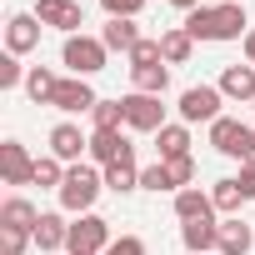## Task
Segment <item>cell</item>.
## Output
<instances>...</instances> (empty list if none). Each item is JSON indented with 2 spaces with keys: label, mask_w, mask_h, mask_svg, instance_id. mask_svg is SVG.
Wrapping results in <instances>:
<instances>
[{
  "label": "cell",
  "mask_w": 255,
  "mask_h": 255,
  "mask_svg": "<svg viewBox=\"0 0 255 255\" xmlns=\"http://www.w3.org/2000/svg\"><path fill=\"white\" fill-rule=\"evenodd\" d=\"M245 25H250L245 5H235V0H225V5H200V10L185 15V35L190 40H240V35H250Z\"/></svg>",
  "instance_id": "cell-1"
},
{
  "label": "cell",
  "mask_w": 255,
  "mask_h": 255,
  "mask_svg": "<svg viewBox=\"0 0 255 255\" xmlns=\"http://www.w3.org/2000/svg\"><path fill=\"white\" fill-rule=\"evenodd\" d=\"M100 190H105V175H95L90 165H70V170H65V185H60V210L90 215V205H95Z\"/></svg>",
  "instance_id": "cell-2"
},
{
  "label": "cell",
  "mask_w": 255,
  "mask_h": 255,
  "mask_svg": "<svg viewBox=\"0 0 255 255\" xmlns=\"http://www.w3.org/2000/svg\"><path fill=\"white\" fill-rule=\"evenodd\" d=\"M210 145L220 150V155H230V160H255V130L245 120H230V115H220L215 125H210Z\"/></svg>",
  "instance_id": "cell-3"
},
{
  "label": "cell",
  "mask_w": 255,
  "mask_h": 255,
  "mask_svg": "<svg viewBox=\"0 0 255 255\" xmlns=\"http://www.w3.org/2000/svg\"><path fill=\"white\" fill-rule=\"evenodd\" d=\"M105 40H90V35H65V50H60V60L70 65V75H80V80H90L95 70H105Z\"/></svg>",
  "instance_id": "cell-4"
},
{
  "label": "cell",
  "mask_w": 255,
  "mask_h": 255,
  "mask_svg": "<svg viewBox=\"0 0 255 255\" xmlns=\"http://www.w3.org/2000/svg\"><path fill=\"white\" fill-rule=\"evenodd\" d=\"M105 245H110V220H100V215H80L75 225H70V255H105Z\"/></svg>",
  "instance_id": "cell-5"
},
{
  "label": "cell",
  "mask_w": 255,
  "mask_h": 255,
  "mask_svg": "<svg viewBox=\"0 0 255 255\" xmlns=\"http://www.w3.org/2000/svg\"><path fill=\"white\" fill-rule=\"evenodd\" d=\"M220 100H225L220 85H190V90L180 95V120H185V125H195V120H210V125H215V120H220Z\"/></svg>",
  "instance_id": "cell-6"
},
{
  "label": "cell",
  "mask_w": 255,
  "mask_h": 255,
  "mask_svg": "<svg viewBox=\"0 0 255 255\" xmlns=\"http://www.w3.org/2000/svg\"><path fill=\"white\" fill-rule=\"evenodd\" d=\"M125 125H130V130H165V105H160V95L130 90V95H125Z\"/></svg>",
  "instance_id": "cell-7"
},
{
  "label": "cell",
  "mask_w": 255,
  "mask_h": 255,
  "mask_svg": "<svg viewBox=\"0 0 255 255\" xmlns=\"http://www.w3.org/2000/svg\"><path fill=\"white\" fill-rule=\"evenodd\" d=\"M35 20H40V25H55V30H65V35H75V30L85 25V10H80V0H40V5H35Z\"/></svg>",
  "instance_id": "cell-8"
},
{
  "label": "cell",
  "mask_w": 255,
  "mask_h": 255,
  "mask_svg": "<svg viewBox=\"0 0 255 255\" xmlns=\"http://www.w3.org/2000/svg\"><path fill=\"white\" fill-rule=\"evenodd\" d=\"M50 105H55V110H65V115H85V110H95L100 100H95L90 80L70 75V80H60V85H55V100H50Z\"/></svg>",
  "instance_id": "cell-9"
},
{
  "label": "cell",
  "mask_w": 255,
  "mask_h": 255,
  "mask_svg": "<svg viewBox=\"0 0 255 255\" xmlns=\"http://www.w3.org/2000/svg\"><path fill=\"white\" fill-rule=\"evenodd\" d=\"M0 175H5V185H35V160L25 155L20 140L0 145Z\"/></svg>",
  "instance_id": "cell-10"
},
{
  "label": "cell",
  "mask_w": 255,
  "mask_h": 255,
  "mask_svg": "<svg viewBox=\"0 0 255 255\" xmlns=\"http://www.w3.org/2000/svg\"><path fill=\"white\" fill-rule=\"evenodd\" d=\"M35 45H40V20L35 15H10L5 20V50L10 55H25Z\"/></svg>",
  "instance_id": "cell-11"
},
{
  "label": "cell",
  "mask_w": 255,
  "mask_h": 255,
  "mask_svg": "<svg viewBox=\"0 0 255 255\" xmlns=\"http://www.w3.org/2000/svg\"><path fill=\"white\" fill-rule=\"evenodd\" d=\"M80 150H90V140L80 135V125H70V120H60L55 130H50V155L70 165V160H80Z\"/></svg>",
  "instance_id": "cell-12"
},
{
  "label": "cell",
  "mask_w": 255,
  "mask_h": 255,
  "mask_svg": "<svg viewBox=\"0 0 255 255\" xmlns=\"http://www.w3.org/2000/svg\"><path fill=\"white\" fill-rule=\"evenodd\" d=\"M35 245H40L45 255H55V250H65V245H70V225H65V215H55V210H45V215H40V225H35Z\"/></svg>",
  "instance_id": "cell-13"
},
{
  "label": "cell",
  "mask_w": 255,
  "mask_h": 255,
  "mask_svg": "<svg viewBox=\"0 0 255 255\" xmlns=\"http://www.w3.org/2000/svg\"><path fill=\"white\" fill-rule=\"evenodd\" d=\"M215 240H220V225H215V220H185V225H180V245H185L190 255H210Z\"/></svg>",
  "instance_id": "cell-14"
},
{
  "label": "cell",
  "mask_w": 255,
  "mask_h": 255,
  "mask_svg": "<svg viewBox=\"0 0 255 255\" xmlns=\"http://www.w3.org/2000/svg\"><path fill=\"white\" fill-rule=\"evenodd\" d=\"M105 190L125 195V190H140V170H135V145L125 150L115 165H105Z\"/></svg>",
  "instance_id": "cell-15"
},
{
  "label": "cell",
  "mask_w": 255,
  "mask_h": 255,
  "mask_svg": "<svg viewBox=\"0 0 255 255\" xmlns=\"http://www.w3.org/2000/svg\"><path fill=\"white\" fill-rule=\"evenodd\" d=\"M175 215H180V220H215V200H210L205 190L185 185V190H175Z\"/></svg>",
  "instance_id": "cell-16"
},
{
  "label": "cell",
  "mask_w": 255,
  "mask_h": 255,
  "mask_svg": "<svg viewBox=\"0 0 255 255\" xmlns=\"http://www.w3.org/2000/svg\"><path fill=\"white\" fill-rule=\"evenodd\" d=\"M220 95L225 100H255V65H225Z\"/></svg>",
  "instance_id": "cell-17"
},
{
  "label": "cell",
  "mask_w": 255,
  "mask_h": 255,
  "mask_svg": "<svg viewBox=\"0 0 255 255\" xmlns=\"http://www.w3.org/2000/svg\"><path fill=\"white\" fill-rule=\"evenodd\" d=\"M35 225H40V210L30 205V200H5V205H0V230H30L35 235Z\"/></svg>",
  "instance_id": "cell-18"
},
{
  "label": "cell",
  "mask_w": 255,
  "mask_h": 255,
  "mask_svg": "<svg viewBox=\"0 0 255 255\" xmlns=\"http://www.w3.org/2000/svg\"><path fill=\"white\" fill-rule=\"evenodd\" d=\"M125 150H130V140H125L120 130H95V135H90V160H95V165H115Z\"/></svg>",
  "instance_id": "cell-19"
},
{
  "label": "cell",
  "mask_w": 255,
  "mask_h": 255,
  "mask_svg": "<svg viewBox=\"0 0 255 255\" xmlns=\"http://www.w3.org/2000/svg\"><path fill=\"white\" fill-rule=\"evenodd\" d=\"M250 245H255V235L245 220H220V240H215L220 255H250Z\"/></svg>",
  "instance_id": "cell-20"
},
{
  "label": "cell",
  "mask_w": 255,
  "mask_h": 255,
  "mask_svg": "<svg viewBox=\"0 0 255 255\" xmlns=\"http://www.w3.org/2000/svg\"><path fill=\"white\" fill-rule=\"evenodd\" d=\"M160 55H165V65H185V60L195 55V40L185 35V25H175V30H160Z\"/></svg>",
  "instance_id": "cell-21"
},
{
  "label": "cell",
  "mask_w": 255,
  "mask_h": 255,
  "mask_svg": "<svg viewBox=\"0 0 255 255\" xmlns=\"http://www.w3.org/2000/svg\"><path fill=\"white\" fill-rule=\"evenodd\" d=\"M100 40H105V50H125V55H130L140 45V30H135V20H110L100 30Z\"/></svg>",
  "instance_id": "cell-22"
},
{
  "label": "cell",
  "mask_w": 255,
  "mask_h": 255,
  "mask_svg": "<svg viewBox=\"0 0 255 255\" xmlns=\"http://www.w3.org/2000/svg\"><path fill=\"white\" fill-rule=\"evenodd\" d=\"M155 150H160V160L190 155V130H185V125H165V130H155Z\"/></svg>",
  "instance_id": "cell-23"
},
{
  "label": "cell",
  "mask_w": 255,
  "mask_h": 255,
  "mask_svg": "<svg viewBox=\"0 0 255 255\" xmlns=\"http://www.w3.org/2000/svg\"><path fill=\"white\" fill-rule=\"evenodd\" d=\"M130 80H135L140 95H165V90H170V70H165V65H135Z\"/></svg>",
  "instance_id": "cell-24"
},
{
  "label": "cell",
  "mask_w": 255,
  "mask_h": 255,
  "mask_svg": "<svg viewBox=\"0 0 255 255\" xmlns=\"http://www.w3.org/2000/svg\"><path fill=\"white\" fill-rule=\"evenodd\" d=\"M55 85H60V75L45 70V65H35V70L25 75V95H30L35 105H50V100H55Z\"/></svg>",
  "instance_id": "cell-25"
},
{
  "label": "cell",
  "mask_w": 255,
  "mask_h": 255,
  "mask_svg": "<svg viewBox=\"0 0 255 255\" xmlns=\"http://www.w3.org/2000/svg\"><path fill=\"white\" fill-rule=\"evenodd\" d=\"M90 120H95V130H120L125 125V100H100L90 110Z\"/></svg>",
  "instance_id": "cell-26"
},
{
  "label": "cell",
  "mask_w": 255,
  "mask_h": 255,
  "mask_svg": "<svg viewBox=\"0 0 255 255\" xmlns=\"http://www.w3.org/2000/svg\"><path fill=\"white\" fill-rule=\"evenodd\" d=\"M35 185H50V190H60V185H65V160H55V155H40V160H35Z\"/></svg>",
  "instance_id": "cell-27"
},
{
  "label": "cell",
  "mask_w": 255,
  "mask_h": 255,
  "mask_svg": "<svg viewBox=\"0 0 255 255\" xmlns=\"http://www.w3.org/2000/svg\"><path fill=\"white\" fill-rule=\"evenodd\" d=\"M210 200H215V210H240L245 205V190H240V180H215Z\"/></svg>",
  "instance_id": "cell-28"
},
{
  "label": "cell",
  "mask_w": 255,
  "mask_h": 255,
  "mask_svg": "<svg viewBox=\"0 0 255 255\" xmlns=\"http://www.w3.org/2000/svg\"><path fill=\"white\" fill-rule=\"evenodd\" d=\"M135 65H165V55H160V35L150 40V35H140V45L130 50V70Z\"/></svg>",
  "instance_id": "cell-29"
},
{
  "label": "cell",
  "mask_w": 255,
  "mask_h": 255,
  "mask_svg": "<svg viewBox=\"0 0 255 255\" xmlns=\"http://www.w3.org/2000/svg\"><path fill=\"white\" fill-rule=\"evenodd\" d=\"M160 165H165V175H170L175 190H185V185L195 180V160H190V155H175V160H160Z\"/></svg>",
  "instance_id": "cell-30"
},
{
  "label": "cell",
  "mask_w": 255,
  "mask_h": 255,
  "mask_svg": "<svg viewBox=\"0 0 255 255\" xmlns=\"http://www.w3.org/2000/svg\"><path fill=\"white\" fill-rule=\"evenodd\" d=\"M140 190H155V195H160V190H175V185H170V175H165V165H160V160H155V165H145V170H140Z\"/></svg>",
  "instance_id": "cell-31"
},
{
  "label": "cell",
  "mask_w": 255,
  "mask_h": 255,
  "mask_svg": "<svg viewBox=\"0 0 255 255\" xmlns=\"http://www.w3.org/2000/svg\"><path fill=\"white\" fill-rule=\"evenodd\" d=\"M100 5H105V15H110V20H135L145 0H100Z\"/></svg>",
  "instance_id": "cell-32"
},
{
  "label": "cell",
  "mask_w": 255,
  "mask_h": 255,
  "mask_svg": "<svg viewBox=\"0 0 255 255\" xmlns=\"http://www.w3.org/2000/svg\"><path fill=\"white\" fill-rule=\"evenodd\" d=\"M25 80V70H20V55H5L0 60V90H15Z\"/></svg>",
  "instance_id": "cell-33"
},
{
  "label": "cell",
  "mask_w": 255,
  "mask_h": 255,
  "mask_svg": "<svg viewBox=\"0 0 255 255\" xmlns=\"http://www.w3.org/2000/svg\"><path fill=\"white\" fill-rule=\"evenodd\" d=\"M105 255H145V240L140 235H120V240L105 245Z\"/></svg>",
  "instance_id": "cell-34"
},
{
  "label": "cell",
  "mask_w": 255,
  "mask_h": 255,
  "mask_svg": "<svg viewBox=\"0 0 255 255\" xmlns=\"http://www.w3.org/2000/svg\"><path fill=\"white\" fill-rule=\"evenodd\" d=\"M0 240H5V255H25V245L35 240L30 230H0Z\"/></svg>",
  "instance_id": "cell-35"
},
{
  "label": "cell",
  "mask_w": 255,
  "mask_h": 255,
  "mask_svg": "<svg viewBox=\"0 0 255 255\" xmlns=\"http://www.w3.org/2000/svg\"><path fill=\"white\" fill-rule=\"evenodd\" d=\"M235 180H240V190H245V200H255V160H245Z\"/></svg>",
  "instance_id": "cell-36"
},
{
  "label": "cell",
  "mask_w": 255,
  "mask_h": 255,
  "mask_svg": "<svg viewBox=\"0 0 255 255\" xmlns=\"http://www.w3.org/2000/svg\"><path fill=\"white\" fill-rule=\"evenodd\" d=\"M170 5H175V10H185V15H190V10H200V0H170Z\"/></svg>",
  "instance_id": "cell-37"
},
{
  "label": "cell",
  "mask_w": 255,
  "mask_h": 255,
  "mask_svg": "<svg viewBox=\"0 0 255 255\" xmlns=\"http://www.w3.org/2000/svg\"><path fill=\"white\" fill-rule=\"evenodd\" d=\"M245 55H250V65H255V30L245 35Z\"/></svg>",
  "instance_id": "cell-38"
}]
</instances>
